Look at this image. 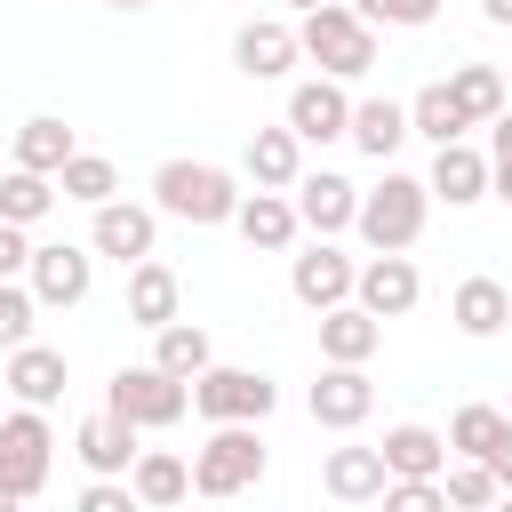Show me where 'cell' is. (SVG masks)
I'll return each instance as SVG.
<instances>
[{
	"label": "cell",
	"mask_w": 512,
	"mask_h": 512,
	"mask_svg": "<svg viewBox=\"0 0 512 512\" xmlns=\"http://www.w3.org/2000/svg\"><path fill=\"white\" fill-rule=\"evenodd\" d=\"M296 40H304V56H312L328 80H360V72H376V24H368L352 0H320V8H304V16H296Z\"/></svg>",
	"instance_id": "1"
},
{
	"label": "cell",
	"mask_w": 512,
	"mask_h": 512,
	"mask_svg": "<svg viewBox=\"0 0 512 512\" xmlns=\"http://www.w3.org/2000/svg\"><path fill=\"white\" fill-rule=\"evenodd\" d=\"M152 208L176 224H232L240 208V176L216 160H160L152 168Z\"/></svg>",
	"instance_id": "2"
},
{
	"label": "cell",
	"mask_w": 512,
	"mask_h": 512,
	"mask_svg": "<svg viewBox=\"0 0 512 512\" xmlns=\"http://www.w3.org/2000/svg\"><path fill=\"white\" fill-rule=\"evenodd\" d=\"M424 216H432V184L384 168V184L360 192V224H352V232H360L368 248H416V240H424Z\"/></svg>",
	"instance_id": "3"
},
{
	"label": "cell",
	"mask_w": 512,
	"mask_h": 512,
	"mask_svg": "<svg viewBox=\"0 0 512 512\" xmlns=\"http://www.w3.org/2000/svg\"><path fill=\"white\" fill-rule=\"evenodd\" d=\"M104 408H120L136 432H168V424H184L192 384H184V376H168L160 360H144V368H120V376L104 384Z\"/></svg>",
	"instance_id": "4"
},
{
	"label": "cell",
	"mask_w": 512,
	"mask_h": 512,
	"mask_svg": "<svg viewBox=\"0 0 512 512\" xmlns=\"http://www.w3.org/2000/svg\"><path fill=\"white\" fill-rule=\"evenodd\" d=\"M280 408V384L264 376V368H200L192 376V416H208V424H264Z\"/></svg>",
	"instance_id": "5"
},
{
	"label": "cell",
	"mask_w": 512,
	"mask_h": 512,
	"mask_svg": "<svg viewBox=\"0 0 512 512\" xmlns=\"http://www.w3.org/2000/svg\"><path fill=\"white\" fill-rule=\"evenodd\" d=\"M264 480V440L256 424H208L200 456H192V496H240Z\"/></svg>",
	"instance_id": "6"
},
{
	"label": "cell",
	"mask_w": 512,
	"mask_h": 512,
	"mask_svg": "<svg viewBox=\"0 0 512 512\" xmlns=\"http://www.w3.org/2000/svg\"><path fill=\"white\" fill-rule=\"evenodd\" d=\"M48 456H56L48 416H40L32 400H16V416L0 424V488H8L16 504H32V496L48 488Z\"/></svg>",
	"instance_id": "7"
},
{
	"label": "cell",
	"mask_w": 512,
	"mask_h": 512,
	"mask_svg": "<svg viewBox=\"0 0 512 512\" xmlns=\"http://www.w3.org/2000/svg\"><path fill=\"white\" fill-rule=\"evenodd\" d=\"M304 408H312V424H320V432H360V424H368V408H376L368 360H328V368L312 376Z\"/></svg>",
	"instance_id": "8"
},
{
	"label": "cell",
	"mask_w": 512,
	"mask_h": 512,
	"mask_svg": "<svg viewBox=\"0 0 512 512\" xmlns=\"http://www.w3.org/2000/svg\"><path fill=\"white\" fill-rule=\"evenodd\" d=\"M32 296H40V312H72V304H88V288H96V248H72V240H48V248H32Z\"/></svg>",
	"instance_id": "9"
},
{
	"label": "cell",
	"mask_w": 512,
	"mask_h": 512,
	"mask_svg": "<svg viewBox=\"0 0 512 512\" xmlns=\"http://www.w3.org/2000/svg\"><path fill=\"white\" fill-rule=\"evenodd\" d=\"M352 280H360V264H352L336 240H320V232H312V248H304V256H288V296H296L304 312L344 304V296H352Z\"/></svg>",
	"instance_id": "10"
},
{
	"label": "cell",
	"mask_w": 512,
	"mask_h": 512,
	"mask_svg": "<svg viewBox=\"0 0 512 512\" xmlns=\"http://www.w3.org/2000/svg\"><path fill=\"white\" fill-rule=\"evenodd\" d=\"M288 200H296L304 232H320V240H336V232H352V224H360V184H352V176H336V168H304Z\"/></svg>",
	"instance_id": "11"
},
{
	"label": "cell",
	"mask_w": 512,
	"mask_h": 512,
	"mask_svg": "<svg viewBox=\"0 0 512 512\" xmlns=\"http://www.w3.org/2000/svg\"><path fill=\"white\" fill-rule=\"evenodd\" d=\"M352 296H360L376 320H408V312H416V296H424V272L408 264V248H376V256L360 264Z\"/></svg>",
	"instance_id": "12"
},
{
	"label": "cell",
	"mask_w": 512,
	"mask_h": 512,
	"mask_svg": "<svg viewBox=\"0 0 512 512\" xmlns=\"http://www.w3.org/2000/svg\"><path fill=\"white\" fill-rule=\"evenodd\" d=\"M152 240H160V208H144V200H104L96 208V224H88V248L96 256H120V264H136V256H152Z\"/></svg>",
	"instance_id": "13"
},
{
	"label": "cell",
	"mask_w": 512,
	"mask_h": 512,
	"mask_svg": "<svg viewBox=\"0 0 512 512\" xmlns=\"http://www.w3.org/2000/svg\"><path fill=\"white\" fill-rule=\"evenodd\" d=\"M296 56H304V40H296V24H280V16H248V24L232 32V64H240L248 80H288Z\"/></svg>",
	"instance_id": "14"
},
{
	"label": "cell",
	"mask_w": 512,
	"mask_h": 512,
	"mask_svg": "<svg viewBox=\"0 0 512 512\" xmlns=\"http://www.w3.org/2000/svg\"><path fill=\"white\" fill-rule=\"evenodd\" d=\"M288 128L304 136V144H336L344 128H352V96H344V80H296L288 88Z\"/></svg>",
	"instance_id": "15"
},
{
	"label": "cell",
	"mask_w": 512,
	"mask_h": 512,
	"mask_svg": "<svg viewBox=\"0 0 512 512\" xmlns=\"http://www.w3.org/2000/svg\"><path fill=\"white\" fill-rule=\"evenodd\" d=\"M232 232L248 240V248H264V256H288L296 248V232H304V216H296V200L288 192H240V208H232Z\"/></svg>",
	"instance_id": "16"
},
{
	"label": "cell",
	"mask_w": 512,
	"mask_h": 512,
	"mask_svg": "<svg viewBox=\"0 0 512 512\" xmlns=\"http://www.w3.org/2000/svg\"><path fill=\"white\" fill-rule=\"evenodd\" d=\"M488 176H496V160L488 152H472L464 136L456 144H432V200H448V208H472V200H488Z\"/></svg>",
	"instance_id": "17"
},
{
	"label": "cell",
	"mask_w": 512,
	"mask_h": 512,
	"mask_svg": "<svg viewBox=\"0 0 512 512\" xmlns=\"http://www.w3.org/2000/svg\"><path fill=\"white\" fill-rule=\"evenodd\" d=\"M240 168H248V184H264V192H296V176H304V136L280 120V128H256L248 136V152H240Z\"/></svg>",
	"instance_id": "18"
},
{
	"label": "cell",
	"mask_w": 512,
	"mask_h": 512,
	"mask_svg": "<svg viewBox=\"0 0 512 512\" xmlns=\"http://www.w3.org/2000/svg\"><path fill=\"white\" fill-rule=\"evenodd\" d=\"M128 320H136V328L184 320V280H176L160 256H136V264H128Z\"/></svg>",
	"instance_id": "19"
},
{
	"label": "cell",
	"mask_w": 512,
	"mask_h": 512,
	"mask_svg": "<svg viewBox=\"0 0 512 512\" xmlns=\"http://www.w3.org/2000/svg\"><path fill=\"white\" fill-rule=\"evenodd\" d=\"M376 344H384V320L360 296H344V304L320 312V360H376Z\"/></svg>",
	"instance_id": "20"
},
{
	"label": "cell",
	"mask_w": 512,
	"mask_h": 512,
	"mask_svg": "<svg viewBox=\"0 0 512 512\" xmlns=\"http://www.w3.org/2000/svg\"><path fill=\"white\" fill-rule=\"evenodd\" d=\"M384 480H392L384 448H328V464H320V488H328L336 504H376Z\"/></svg>",
	"instance_id": "21"
},
{
	"label": "cell",
	"mask_w": 512,
	"mask_h": 512,
	"mask_svg": "<svg viewBox=\"0 0 512 512\" xmlns=\"http://www.w3.org/2000/svg\"><path fill=\"white\" fill-rule=\"evenodd\" d=\"M448 320H456L464 336H504V328H512V288H504V280H488V272H472V280H456Z\"/></svg>",
	"instance_id": "22"
},
{
	"label": "cell",
	"mask_w": 512,
	"mask_h": 512,
	"mask_svg": "<svg viewBox=\"0 0 512 512\" xmlns=\"http://www.w3.org/2000/svg\"><path fill=\"white\" fill-rule=\"evenodd\" d=\"M72 456H80L88 472H128V464H136V424H128L120 408H96V416L72 432Z\"/></svg>",
	"instance_id": "23"
},
{
	"label": "cell",
	"mask_w": 512,
	"mask_h": 512,
	"mask_svg": "<svg viewBox=\"0 0 512 512\" xmlns=\"http://www.w3.org/2000/svg\"><path fill=\"white\" fill-rule=\"evenodd\" d=\"M0 384H8L16 400L48 408V400H64V352H56V344H16L8 368H0Z\"/></svg>",
	"instance_id": "24"
},
{
	"label": "cell",
	"mask_w": 512,
	"mask_h": 512,
	"mask_svg": "<svg viewBox=\"0 0 512 512\" xmlns=\"http://www.w3.org/2000/svg\"><path fill=\"white\" fill-rule=\"evenodd\" d=\"M128 488H136V504H144V512H168V504H184V496H192V464H184V456H168V448H136Z\"/></svg>",
	"instance_id": "25"
},
{
	"label": "cell",
	"mask_w": 512,
	"mask_h": 512,
	"mask_svg": "<svg viewBox=\"0 0 512 512\" xmlns=\"http://www.w3.org/2000/svg\"><path fill=\"white\" fill-rule=\"evenodd\" d=\"M344 136H352V144H360L368 160H392V152H400V144H408L416 128H408V104H392V96H360V104H352V128H344Z\"/></svg>",
	"instance_id": "26"
},
{
	"label": "cell",
	"mask_w": 512,
	"mask_h": 512,
	"mask_svg": "<svg viewBox=\"0 0 512 512\" xmlns=\"http://www.w3.org/2000/svg\"><path fill=\"white\" fill-rule=\"evenodd\" d=\"M152 360H160L168 376H184V384H192V376L216 360V344H208V328H200V320H168V328H152Z\"/></svg>",
	"instance_id": "27"
},
{
	"label": "cell",
	"mask_w": 512,
	"mask_h": 512,
	"mask_svg": "<svg viewBox=\"0 0 512 512\" xmlns=\"http://www.w3.org/2000/svg\"><path fill=\"white\" fill-rule=\"evenodd\" d=\"M408 128H416L424 144H456L472 120H464V104L448 96V80H432V88H416V96H408Z\"/></svg>",
	"instance_id": "28"
},
{
	"label": "cell",
	"mask_w": 512,
	"mask_h": 512,
	"mask_svg": "<svg viewBox=\"0 0 512 512\" xmlns=\"http://www.w3.org/2000/svg\"><path fill=\"white\" fill-rule=\"evenodd\" d=\"M72 152H80V144H72V128H64L56 112H32V120L16 128V168H48V176H56Z\"/></svg>",
	"instance_id": "29"
},
{
	"label": "cell",
	"mask_w": 512,
	"mask_h": 512,
	"mask_svg": "<svg viewBox=\"0 0 512 512\" xmlns=\"http://www.w3.org/2000/svg\"><path fill=\"white\" fill-rule=\"evenodd\" d=\"M376 448H384L392 472H440L448 464V432H432V424H392Z\"/></svg>",
	"instance_id": "30"
},
{
	"label": "cell",
	"mask_w": 512,
	"mask_h": 512,
	"mask_svg": "<svg viewBox=\"0 0 512 512\" xmlns=\"http://www.w3.org/2000/svg\"><path fill=\"white\" fill-rule=\"evenodd\" d=\"M56 200H64V192H56L48 168H8V176H0V216H8V224H40Z\"/></svg>",
	"instance_id": "31"
},
{
	"label": "cell",
	"mask_w": 512,
	"mask_h": 512,
	"mask_svg": "<svg viewBox=\"0 0 512 512\" xmlns=\"http://www.w3.org/2000/svg\"><path fill=\"white\" fill-rule=\"evenodd\" d=\"M448 96L464 104L472 128H488V120L504 112V72H496V64H456V72H448Z\"/></svg>",
	"instance_id": "32"
},
{
	"label": "cell",
	"mask_w": 512,
	"mask_h": 512,
	"mask_svg": "<svg viewBox=\"0 0 512 512\" xmlns=\"http://www.w3.org/2000/svg\"><path fill=\"white\" fill-rule=\"evenodd\" d=\"M56 192H64V200H80V208H104V200L120 192V168H112L104 152H72V160L56 168Z\"/></svg>",
	"instance_id": "33"
},
{
	"label": "cell",
	"mask_w": 512,
	"mask_h": 512,
	"mask_svg": "<svg viewBox=\"0 0 512 512\" xmlns=\"http://www.w3.org/2000/svg\"><path fill=\"white\" fill-rule=\"evenodd\" d=\"M504 408H488V400H464L456 416H448V456H488L496 440H504Z\"/></svg>",
	"instance_id": "34"
},
{
	"label": "cell",
	"mask_w": 512,
	"mask_h": 512,
	"mask_svg": "<svg viewBox=\"0 0 512 512\" xmlns=\"http://www.w3.org/2000/svg\"><path fill=\"white\" fill-rule=\"evenodd\" d=\"M440 488H448V504H456V512H480V504H496V496H504V480L488 472V456H448V464H440Z\"/></svg>",
	"instance_id": "35"
},
{
	"label": "cell",
	"mask_w": 512,
	"mask_h": 512,
	"mask_svg": "<svg viewBox=\"0 0 512 512\" xmlns=\"http://www.w3.org/2000/svg\"><path fill=\"white\" fill-rule=\"evenodd\" d=\"M32 320H40V296H32V280H0V352L32 344Z\"/></svg>",
	"instance_id": "36"
},
{
	"label": "cell",
	"mask_w": 512,
	"mask_h": 512,
	"mask_svg": "<svg viewBox=\"0 0 512 512\" xmlns=\"http://www.w3.org/2000/svg\"><path fill=\"white\" fill-rule=\"evenodd\" d=\"M368 24H400V32H416V24H432L440 16V0H352Z\"/></svg>",
	"instance_id": "37"
},
{
	"label": "cell",
	"mask_w": 512,
	"mask_h": 512,
	"mask_svg": "<svg viewBox=\"0 0 512 512\" xmlns=\"http://www.w3.org/2000/svg\"><path fill=\"white\" fill-rule=\"evenodd\" d=\"M24 272H32V224L0 216V280H24Z\"/></svg>",
	"instance_id": "38"
},
{
	"label": "cell",
	"mask_w": 512,
	"mask_h": 512,
	"mask_svg": "<svg viewBox=\"0 0 512 512\" xmlns=\"http://www.w3.org/2000/svg\"><path fill=\"white\" fill-rule=\"evenodd\" d=\"M488 128H496V136H488V160H512V104H504Z\"/></svg>",
	"instance_id": "39"
},
{
	"label": "cell",
	"mask_w": 512,
	"mask_h": 512,
	"mask_svg": "<svg viewBox=\"0 0 512 512\" xmlns=\"http://www.w3.org/2000/svg\"><path fill=\"white\" fill-rule=\"evenodd\" d=\"M488 472H496V480H504V488H512V424H504V440H496V448H488Z\"/></svg>",
	"instance_id": "40"
},
{
	"label": "cell",
	"mask_w": 512,
	"mask_h": 512,
	"mask_svg": "<svg viewBox=\"0 0 512 512\" xmlns=\"http://www.w3.org/2000/svg\"><path fill=\"white\" fill-rule=\"evenodd\" d=\"M488 192H496V200H512V160H496V176H488Z\"/></svg>",
	"instance_id": "41"
},
{
	"label": "cell",
	"mask_w": 512,
	"mask_h": 512,
	"mask_svg": "<svg viewBox=\"0 0 512 512\" xmlns=\"http://www.w3.org/2000/svg\"><path fill=\"white\" fill-rule=\"evenodd\" d=\"M480 16L488 24H512V0H480Z\"/></svg>",
	"instance_id": "42"
},
{
	"label": "cell",
	"mask_w": 512,
	"mask_h": 512,
	"mask_svg": "<svg viewBox=\"0 0 512 512\" xmlns=\"http://www.w3.org/2000/svg\"><path fill=\"white\" fill-rule=\"evenodd\" d=\"M104 8H152V0H104Z\"/></svg>",
	"instance_id": "43"
},
{
	"label": "cell",
	"mask_w": 512,
	"mask_h": 512,
	"mask_svg": "<svg viewBox=\"0 0 512 512\" xmlns=\"http://www.w3.org/2000/svg\"><path fill=\"white\" fill-rule=\"evenodd\" d=\"M288 8H296V16H304V8H320V0H288Z\"/></svg>",
	"instance_id": "44"
},
{
	"label": "cell",
	"mask_w": 512,
	"mask_h": 512,
	"mask_svg": "<svg viewBox=\"0 0 512 512\" xmlns=\"http://www.w3.org/2000/svg\"><path fill=\"white\" fill-rule=\"evenodd\" d=\"M8 504H16V496H8V488H0V512H8Z\"/></svg>",
	"instance_id": "45"
}]
</instances>
